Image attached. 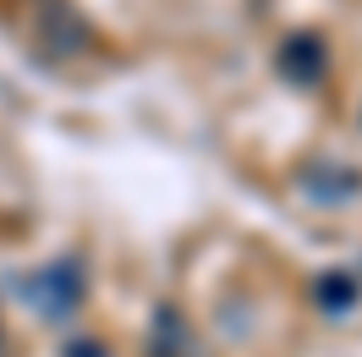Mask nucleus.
I'll use <instances>...</instances> for the list:
<instances>
[{"label": "nucleus", "instance_id": "obj_1", "mask_svg": "<svg viewBox=\"0 0 362 357\" xmlns=\"http://www.w3.org/2000/svg\"><path fill=\"white\" fill-rule=\"evenodd\" d=\"M23 302L39 319H49V324H61V319H71V313L83 308V291H88V275H83V264L77 259H49V264H39L33 275H23Z\"/></svg>", "mask_w": 362, "mask_h": 357}, {"label": "nucleus", "instance_id": "obj_2", "mask_svg": "<svg viewBox=\"0 0 362 357\" xmlns=\"http://www.w3.org/2000/svg\"><path fill=\"white\" fill-rule=\"evenodd\" d=\"M83 50H88V23L66 0H45V11H39V55L66 61V55H83Z\"/></svg>", "mask_w": 362, "mask_h": 357}, {"label": "nucleus", "instance_id": "obj_3", "mask_svg": "<svg viewBox=\"0 0 362 357\" xmlns=\"http://www.w3.org/2000/svg\"><path fill=\"white\" fill-rule=\"evenodd\" d=\"M324 67H329V50H324L318 33H291L286 45L274 50V72L286 83H296V89H313L318 77H324Z\"/></svg>", "mask_w": 362, "mask_h": 357}, {"label": "nucleus", "instance_id": "obj_4", "mask_svg": "<svg viewBox=\"0 0 362 357\" xmlns=\"http://www.w3.org/2000/svg\"><path fill=\"white\" fill-rule=\"evenodd\" d=\"M302 193H308L313 203H351L362 193V171L335 165V159H318V165L302 171Z\"/></svg>", "mask_w": 362, "mask_h": 357}, {"label": "nucleus", "instance_id": "obj_5", "mask_svg": "<svg viewBox=\"0 0 362 357\" xmlns=\"http://www.w3.org/2000/svg\"><path fill=\"white\" fill-rule=\"evenodd\" d=\"M148 357H198V335L181 319V308H154V324H148Z\"/></svg>", "mask_w": 362, "mask_h": 357}, {"label": "nucleus", "instance_id": "obj_6", "mask_svg": "<svg viewBox=\"0 0 362 357\" xmlns=\"http://www.w3.org/2000/svg\"><path fill=\"white\" fill-rule=\"evenodd\" d=\"M357 297H362V280L351 269H324L313 280V302L329 313V319H346V313L357 308Z\"/></svg>", "mask_w": 362, "mask_h": 357}, {"label": "nucleus", "instance_id": "obj_7", "mask_svg": "<svg viewBox=\"0 0 362 357\" xmlns=\"http://www.w3.org/2000/svg\"><path fill=\"white\" fill-rule=\"evenodd\" d=\"M61 357H105V346H99V341H71Z\"/></svg>", "mask_w": 362, "mask_h": 357}]
</instances>
